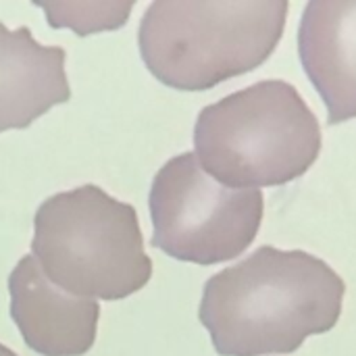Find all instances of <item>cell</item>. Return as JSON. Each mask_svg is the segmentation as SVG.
Listing matches in <instances>:
<instances>
[{"mask_svg": "<svg viewBox=\"0 0 356 356\" xmlns=\"http://www.w3.org/2000/svg\"><path fill=\"white\" fill-rule=\"evenodd\" d=\"M344 294V280L325 261L261 246L209 277L198 317L217 355H290L336 327Z\"/></svg>", "mask_w": 356, "mask_h": 356, "instance_id": "1", "label": "cell"}, {"mask_svg": "<svg viewBox=\"0 0 356 356\" xmlns=\"http://www.w3.org/2000/svg\"><path fill=\"white\" fill-rule=\"evenodd\" d=\"M194 148L200 167L221 186H284L319 159L321 125L292 83L265 79L204 106Z\"/></svg>", "mask_w": 356, "mask_h": 356, "instance_id": "3", "label": "cell"}, {"mask_svg": "<svg viewBox=\"0 0 356 356\" xmlns=\"http://www.w3.org/2000/svg\"><path fill=\"white\" fill-rule=\"evenodd\" d=\"M0 356H19L17 353H13L8 346H4V344H0Z\"/></svg>", "mask_w": 356, "mask_h": 356, "instance_id": "9", "label": "cell"}, {"mask_svg": "<svg viewBox=\"0 0 356 356\" xmlns=\"http://www.w3.org/2000/svg\"><path fill=\"white\" fill-rule=\"evenodd\" d=\"M298 54L327 106V123L356 119V0H311L298 27Z\"/></svg>", "mask_w": 356, "mask_h": 356, "instance_id": "7", "label": "cell"}, {"mask_svg": "<svg viewBox=\"0 0 356 356\" xmlns=\"http://www.w3.org/2000/svg\"><path fill=\"white\" fill-rule=\"evenodd\" d=\"M31 257L56 288L77 298L123 300L152 277L136 209L94 184L40 204Z\"/></svg>", "mask_w": 356, "mask_h": 356, "instance_id": "4", "label": "cell"}, {"mask_svg": "<svg viewBox=\"0 0 356 356\" xmlns=\"http://www.w3.org/2000/svg\"><path fill=\"white\" fill-rule=\"evenodd\" d=\"M148 207L150 244L175 261L209 267L240 257L254 242L265 200L261 190L221 186L186 152L159 169Z\"/></svg>", "mask_w": 356, "mask_h": 356, "instance_id": "5", "label": "cell"}, {"mask_svg": "<svg viewBox=\"0 0 356 356\" xmlns=\"http://www.w3.org/2000/svg\"><path fill=\"white\" fill-rule=\"evenodd\" d=\"M288 8L286 0H156L140 21V54L161 83L184 92L211 90L273 54Z\"/></svg>", "mask_w": 356, "mask_h": 356, "instance_id": "2", "label": "cell"}, {"mask_svg": "<svg viewBox=\"0 0 356 356\" xmlns=\"http://www.w3.org/2000/svg\"><path fill=\"white\" fill-rule=\"evenodd\" d=\"M10 317L23 342L42 356H83L96 342L100 307L56 288L27 254L8 275Z\"/></svg>", "mask_w": 356, "mask_h": 356, "instance_id": "6", "label": "cell"}, {"mask_svg": "<svg viewBox=\"0 0 356 356\" xmlns=\"http://www.w3.org/2000/svg\"><path fill=\"white\" fill-rule=\"evenodd\" d=\"M60 46L40 44L29 27L0 23V134L25 129L71 98Z\"/></svg>", "mask_w": 356, "mask_h": 356, "instance_id": "8", "label": "cell"}]
</instances>
